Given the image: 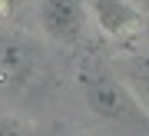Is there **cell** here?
<instances>
[{"label":"cell","mask_w":149,"mask_h":136,"mask_svg":"<svg viewBox=\"0 0 149 136\" xmlns=\"http://www.w3.org/2000/svg\"><path fill=\"white\" fill-rule=\"evenodd\" d=\"M76 86L86 100V106L109 123H149V116L143 113V106L136 103V96L129 93V86L123 83V76H116L103 60L83 57L76 63Z\"/></svg>","instance_id":"cell-1"},{"label":"cell","mask_w":149,"mask_h":136,"mask_svg":"<svg viewBox=\"0 0 149 136\" xmlns=\"http://www.w3.org/2000/svg\"><path fill=\"white\" fill-rule=\"evenodd\" d=\"M37 20H40V30L50 40L76 43L86 33L90 7H86V0H40L37 4Z\"/></svg>","instance_id":"cell-2"},{"label":"cell","mask_w":149,"mask_h":136,"mask_svg":"<svg viewBox=\"0 0 149 136\" xmlns=\"http://www.w3.org/2000/svg\"><path fill=\"white\" fill-rule=\"evenodd\" d=\"M37 63H40V50L33 40H27L23 33L0 30V90L23 86L37 73Z\"/></svg>","instance_id":"cell-3"},{"label":"cell","mask_w":149,"mask_h":136,"mask_svg":"<svg viewBox=\"0 0 149 136\" xmlns=\"http://www.w3.org/2000/svg\"><path fill=\"white\" fill-rule=\"evenodd\" d=\"M90 13H93L96 27L106 37H116V40L139 37L143 27H146V17L133 0H93Z\"/></svg>","instance_id":"cell-4"},{"label":"cell","mask_w":149,"mask_h":136,"mask_svg":"<svg viewBox=\"0 0 149 136\" xmlns=\"http://www.w3.org/2000/svg\"><path fill=\"white\" fill-rule=\"evenodd\" d=\"M119 76H123V83L129 86V93L136 96V103L143 106V113L149 116V47L126 53Z\"/></svg>","instance_id":"cell-5"},{"label":"cell","mask_w":149,"mask_h":136,"mask_svg":"<svg viewBox=\"0 0 149 136\" xmlns=\"http://www.w3.org/2000/svg\"><path fill=\"white\" fill-rule=\"evenodd\" d=\"M0 136H27L23 133V126L13 120V116H3L0 113Z\"/></svg>","instance_id":"cell-6"},{"label":"cell","mask_w":149,"mask_h":136,"mask_svg":"<svg viewBox=\"0 0 149 136\" xmlns=\"http://www.w3.org/2000/svg\"><path fill=\"white\" fill-rule=\"evenodd\" d=\"M20 4H23V0H0V20H10Z\"/></svg>","instance_id":"cell-7"}]
</instances>
